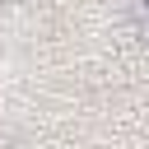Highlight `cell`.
Here are the masks:
<instances>
[{"label": "cell", "mask_w": 149, "mask_h": 149, "mask_svg": "<svg viewBox=\"0 0 149 149\" xmlns=\"http://www.w3.org/2000/svg\"><path fill=\"white\" fill-rule=\"evenodd\" d=\"M144 9H149V0H144Z\"/></svg>", "instance_id": "obj_1"}, {"label": "cell", "mask_w": 149, "mask_h": 149, "mask_svg": "<svg viewBox=\"0 0 149 149\" xmlns=\"http://www.w3.org/2000/svg\"><path fill=\"white\" fill-rule=\"evenodd\" d=\"M0 149H5V144H0Z\"/></svg>", "instance_id": "obj_2"}, {"label": "cell", "mask_w": 149, "mask_h": 149, "mask_svg": "<svg viewBox=\"0 0 149 149\" xmlns=\"http://www.w3.org/2000/svg\"><path fill=\"white\" fill-rule=\"evenodd\" d=\"M9 5H14V0H9Z\"/></svg>", "instance_id": "obj_3"}]
</instances>
